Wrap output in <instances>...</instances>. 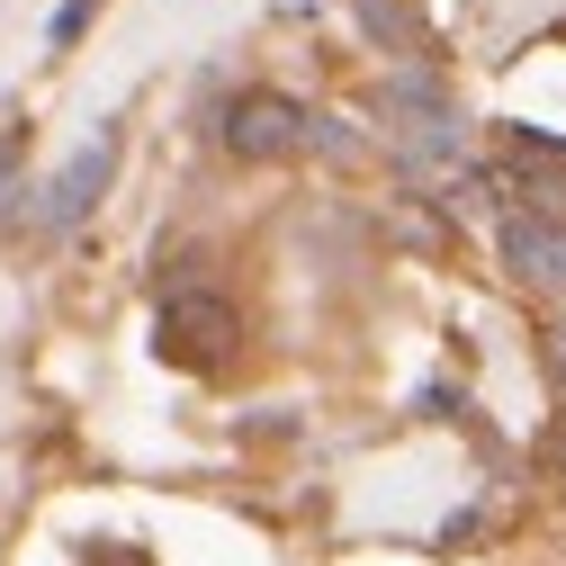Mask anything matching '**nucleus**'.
<instances>
[{"mask_svg": "<svg viewBox=\"0 0 566 566\" xmlns=\"http://www.w3.org/2000/svg\"><path fill=\"white\" fill-rule=\"evenodd\" d=\"M548 468L566 476V413H557V432H548Z\"/></svg>", "mask_w": 566, "mask_h": 566, "instance_id": "obj_7", "label": "nucleus"}, {"mask_svg": "<svg viewBox=\"0 0 566 566\" xmlns=\"http://www.w3.org/2000/svg\"><path fill=\"white\" fill-rule=\"evenodd\" d=\"M91 10H99V0H63V10H54V45H73V36H82V19H91Z\"/></svg>", "mask_w": 566, "mask_h": 566, "instance_id": "obj_5", "label": "nucleus"}, {"mask_svg": "<svg viewBox=\"0 0 566 566\" xmlns=\"http://www.w3.org/2000/svg\"><path fill=\"white\" fill-rule=\"evenodd\" d=\"M306 145V108L297 99H279V91H243L226 108V154L234 163H289Z\"/></svg>", "mask_w": 566, "mask_h": 566, "instance_id": "obj_2", "label": "nucleus"}, {"mask_svg": "<svg viewBox=\"0 0 566 566\" xmlns=\"http://www.w3.org/2000/svg\"><path fill=\"white\" fill-rule=\"evenodd\" d=\"M108 180H117V135H91V145L54 171V189H45V226H82Z\"/></svg>", "mask_w": 566, "mask_h": 566, "instance_id": "obj_3", "label": "nucleus"}, {"mask_svg": "<svg viewBox=\"0 0 566 566\" xmlns=\"http://www.w3.org/2000/svg\"><path fill=\"white\" fill-rule=\"evenodd\" d=\"M504 261L522 289H557L566 297V226L557 217H513L504 226Z\"/></svg>", "mask_w": 566, "mask_h": 566, "instance_id": "obj_4", "label": "nucleus"}, {"mask_svg": "<svg viewBox=\"0 0 566 566\" xmlns=\"http://www.w3.org/2000/svg\"><path fill=\"white\" fill-rule=\"evenodd\" d=\"M154 342H163V360H180V369H217L226 350L243 342V315H234L226 297H207V289H189V297H171V306H163Z\"/></svg>", "mask_w": 566, "mask_h": 566, "instance_id": "obj_1", "label": "nucleus"}, {"mask_svg": "<svg viewBox=\"0 0 566 566\" xmlns=\"http://www.w3.org/2000/svg\"><path fill=\"white\" fill-rule=\"evenodd\" d=\"M99 566H135V548H99Z\"/></svg>", "mask_w": 566, "mask_h": 566, "instance_id": "obj_8", "label": "nucleus"}, {"mask_svg": "<svg viewBox=\"0 0 566 566\" xmlns=\"http://www.w3.org/2000/svg\"><path fill=\"white\" fill-rule=\"evenodd\" d=\"M548 378H557V387H566V324H557V333H548Z\"/></svg>", "mask_w": 566, "mask_h": 566, "instance_id": "obj_6", "label": "nucleus"}]
</instances>
